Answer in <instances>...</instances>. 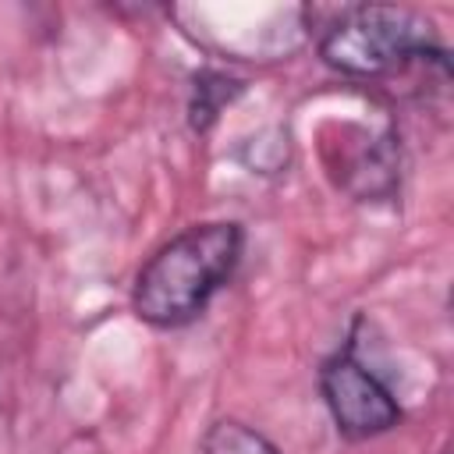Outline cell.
I'll return each instance as SVG.
<instances>
[{"mask_svg":"<svg viewBox=\"0 0 454 454\" xmlns=\"http://www.w3.org/2000/svg\"><path fill=\"white\" fill-rule=\"evenodd\" d=\"M241 252L245 231L234 220H206L184 227L138 270L131 287L135 316L156 330L188 326L234 277Z\"/></svg>","mask_w":454,"mask_h":454,"instance_id":"obj_1","label":"cell"},{"mask_svg":"<svg viewBox=\"0 0 454 454\" xmlns=\"http://www.w3.org/2000/svg\"><path fill=\"white\" fill-rule=\"evenodd\" d=\"M319 57L351 78H383L408 64H443L447 53L433 32V21L387 4H362L340 14L319 39Z\"/></svg>","mask_w":454,"mask_h":454,"instance_id":"obj_2","label":"cell"},{"mask_svg":"<svg viewBox=\"0 0 454 454\" xmlns=\"http://www.w3.org/2000/svg\"><path fill=\"white\" fill-rule=\"evenodd\" d=\"M319 394L337 433L348 440L383 436L404 419L390 387L355 355V348H344L323 362Z\"/></svg>","mask_w":454,"mask_h":454,"instance_id":"obj_3","label":"cell"},{"mask_svg":"<svg viewBox=\"0 0 454 454\" xmlns=\"http://www.w3.org/2000/svg\"><path fill=\"white\" fill-rule=\"evenodd\" d=\"M202 454H280L273 440L238 419H216L202 433Z\"/></svg>","mask_w":454,"mask_h":454,"instance_id":"obj_4","label":"cell"},{"mask_svg":"<svg viewBox=\"0 0 454 454\" xmlns=\"http://www.w3.org/2000/svg\"><path fill=\"white\" fill-rule=\"evenodd\" d=\"M238 89H241V85H234V82L223 78V74H199V78H195V89H192V106H188L192 128H195V131H206V128L216 121L220 106L231 103V96H234Z\"/></svg>","mask_w":454,"mask_h":454,"instance_id":"obj_5","label":"cell"}]
</instances>
